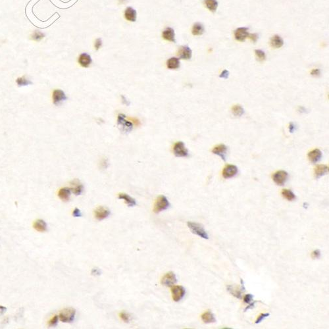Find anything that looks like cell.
<instances>
[{
  "label": "cell",
  "mask_w": 329,
  "mask_h": 329,
  "mask_svg": "<svg viewBox=\"0 0 329 329\" xmlns=\"http://www.w3.org/2000/svg\"><path fill=\"white\" fill-rule=\"evenodd\" d=\"M117 126L123 133L127 134L133 129V123L126 119L124 114H119L117 118Z\"/></svg>",
  "instance_id": "obj_1"
},
{
  "label": "cell",
  "mask_w": 329,
  "mask_h": 329,
  "mask_svg": "<svg viewBox=\"0 0 329 329\" xmlns=\"http://www.w3.org/2000/svg\"><path fill=\"white\" fill-rule=\"evenodd\" d=\"M187 225L193 234H195V235L199 236L202 238L209 239V236L204 229L203 225L194 222H188Z\"/></svg>",
  "instance_id": "obj_2"
},
{
  "label": "cell",
  "mask_w": 329,
  "mask_h": 329,
  "mask_svg": "<svg viewBox=\"0 0 329 329\" xmlns=\"http://www.w3.org/2000/svg\"><path fill=\"white\" fill-rule=\"evenodd\" d=\"M169 202L167 198L164 195H160L154 204V212L155 213H159L164 210H167L169 207Z\"/></svg>",
  "instance_id": "obj_3"
},
{
  "label": "cell",
  "mask_w": 329,
  "mask_h": 329,
  "mask_svg": "<svg viewBox=\"0 0 329 329\" xmlns=\"http://www.w3.org/2000/svg\"><path fill=\"white\" fill-rule=\"evenodd\" d=\"M76 310L73 308H65L60 312L59 318L63 322H71L74 321Z\"/></svg>",
  "instance_id": "obj_4"
},
{
  "label": "cell",
  "mask_w": 329,
  "mask_h": 329,
  "mask_svg": "<svg viewBox=\"0 0 329 329\" xmlns=\"http://www.w3.org/2000/svg\"><path fill=\"white\" fill-rule=\"evenodd\" d=\"M240 281H241V287H237L234 285H228L226 287L228 292L238 299L242 298V294L245 291L243 280L241 279Z\"/></svg>",
  "instance_id": "obj_5"
},
{
  "label": "cell",
  "mask_w": 329,
  "mask_h": 329,
  "mask_svg": "<svg viewBox=\"0 0 329 329\" xmlns=\"http://www.w3.org/2000/svg\"><path fill=\"white\" fill-rule=\"evenodd\" d=\"M173 152L176 157H185L188 156V151L182 142H176L173 147Z\"/></svg>",
  "instance_id": "obj_6"
},
{
  "label": "cell",
  "mask_w": 329,
  "mask_h": 329,
  "mask_svg": "<svg viewBox=\"0 0 329 329\" xmlns=\"http://www.w3.org/2000/svg\"><path fill=\"white\" fill-rule=\"evenodd\" d=\"M185 289L182 286H174L171 288L173 299L175 301H180L185 295Z\"/></svg>",
  "instance_id": "obj_7"
},
{
  "label": "cell",
  "mask_w": 329,
  "mask_h": 329,
  "mask_svg": "<svg viewBox=\"0 0 329 329\" xmlns=\"http://www.w3.org/2000/svg\"><path fill=\"white\" fill-rule=\"evenodd\" d=\"M176 282V276L172 272H169V273L164 275L161 279V284L167 287L173 286Z\"/></svg>",
  "instance_id": "obj_8"
},
{
  "label": "cell",
  "mask_w": 329,
  "mask_h": 329,
  "mask_svg": "<svg viewBox=\"0 0 329 329\" xmlns=\"http://www.w3.org/2000/svg\"><path fill=\"white\" fill-rule=\"evenodd\" d=\"M288 174L284 170H279L273 175V180L277 185L282 186L288 179Z\"/></svg>",
  "instance_id": "obj_9"
},
{
  "label": "cell",
  "mask_w": 329,
  "mask_h": 329,
  "mask_svg": "<svg viewBox=\"0 0 329 329\" xmlns=\"http://www.w3.org/2000/svg\"><path fill=\"white\" fill-rule=\"evenodd\" d=\"M110 213L111 212L108 209L103 206H99L97 207L94 211L95 217L98 220H102L106 219L107 217H108Z\"/></svg>",
  "instance_id": "obj_10"
},
{
  "label": "cell",
  "mask_w": 329,
  "mask_h": 329,
  "mask_svg": "<svg viewBox=\"0 0 329 329\" xmlns=\"http://www.w3.org/2000/svg\"><path fill=\"white\" fill-rule=\"evenodd\" d=\"M177 55H178L180 59L188 60L191 59L192 55V49L190 48L188 46H180L177 52Z\"/></svg>",
  "instance_id": "obj_11"
},
{
  "label": "cell",
  "mask_w": 329,
  "mask_h": 329,
  "mask_svg": "<svg viewBox=\"0 0 329 329\" xmlns=\"http://www.w3.org/2000/svg\"><path fill=\"white\" fill-rule=\"evenodd\" d=\"M238 168L233 164H228L223 170V176L225 179H230L236 175Z\"/></svg>",
  "instance_id": "obj_12"
},
{
  "label": "cell",
  "mask_w": 329,
  "mask_h": 329,
  "mask_svg": "<svg viewBox=\"0 0 329 329\" xmlns=\"http://www.w3.org/2000/svg\"><path fill=\"white\" fill-rule=\"evenodd\" d=\"M248 28L240 27L235 31V39L240 42H244L248 37Z\"/></svg>",
  "instance_id": "obj_13"
},
{
  "label": "cell",
  "mask_w": 329,
  "mask_h": 329,
  "mask_svg": "<svg viewBox=\"0 0 329 329\" xmlns=\"http://www.w3.org/2000/svg\"><path fill=\"white\" fill-rule=\"evenodd\" d=\"M67 97L64 92L61 90H55L53 93V102L55 105H59L63 101L66 100Z\"/></svg>",
  "instance_id": "obj_14"
},
{
  "label": "cell",
  "mask_w": 329,
  "mask_h": 329,
  "mask_svg": "<svg viewBox=\"0 0 329 329\" xmlns=\"http://www.w3.org/2000/svg\"><path fill=\"white\" fill-rule=\"evenodd\" d=\"M227 151V148L224 144H220L215 147L213 150L212 153L220 156L224 161H226V155Z\"/></svg>",
  "instance_id": "obj_15"
},
{
  "label": "cell",
  "mask_w": 329,
  "mask_h": 329,
  "mask_svg": "<svg viewBox=\"0 0 329 329\" xmlns=\"http://www.w3.org/2000/svg\"><path fill=\"white\" fill-rule=\"evenodd\" d=\"M162 36L163 39L167 41H170L175 43V30L172 28H167L164 29L162 33Z\"/></svg>",
  "instance_id": "obj_16"
},
{
  "label": "cell",
  "mask_w": 329,
  "mask_h": 329,
  "mask_svg": "<svg viewBox=\"0 0 329 329\" xmlns=\"http://www.w3.org/2000/svg\"><path fill=\"white\" fill-rule=\"evenodd\" d=\"M71 184L73 186V187L71 188V192H73L75 195H80L84 189L83 185L81 184L80 182L77 179H74V180L71 182Z\"/></svg>",
  "instance_id": "obj_17"
},
{
  "label": "cell",
  "mask_w": 329,
  "mask_h": 329,
  "mask_svg": "<svg viewBox=\"0 0 329 329\" xmlns=\"http://www.w3.org/2000/svg\"><path fill=\"white\" fill-rule=\"evenodd\" d=\"M307 157L309 161H311L312 163H317L321 159L322 152L319 149H315L311 151H310L307 155Z\"/></svg>",
  "instance_id": "obj_18"
},
{
  "label": "cell",
  "mask_w": 329,
  "mask_h": 329,
  "mask_svg": "<svg viewBox=\"0 0 329 329\" xmlns=\"http://www.w3.org/2000/svg\"><path fill=\"white\" fill-rule=\"evenodd\" d=\"M79 64L83 67H88L92 63V58L90 55L86 53H82L78 58Z\"/></svg>",
  "instance_id": "obj_19"
},
{
  "label": "cell",
  "mask_w": 329,
  "mask_h": 329,
  "mask_svg": "<svg viewBox=\"0 0 329 329\" xmlns=\"http://www.w3.org/2000/svg\"><path fill=\"white\" fill-rule=\"evenodd\" d=\"M328 173V167L325 164H319L315 169V175L316 179L325 175Z\"/></svg>",
  "instance_id": "obj_20"
},
{
  "label": "cell",
  "mask_w": 329,
  "mask_h": 329,
  "mask_svg": "<svg viewBox=\"0 0 329 329\" xmlns=\"http://www.w3.org/2000/svg\"><path fill=\"white\" fill-rule=\"evenodd\" d=\"M124 17L126 20L131 22H135L136 20V11L130 7L127 8L124 11Z\"/></svg>",
  "instance_id": "obj_21"
},
{
  "label": "cell",
  "mask_w": 329,
  "mask_h": 329,
  "mask_svg": "<svg viewBox=\"0 0 329 329\" xmlns=\"http://www.w3.org/2000/svg\"><path fill=\"white\" fill-rule=\"evenodd\" d=\"M71 193V188H63L59 190L58 192L59 198L64 201H67L70 198V195Z\"/></svg>",
  "instance_id": "obj_22"
},
{
  "label": "cell",
  "mask_w": 329,
  "mask_h": 329,
  "mask_svg": "<svg viewBox=\"0 0 329 329\" xmlns=\"http://www.w3.org/2000/svg\"><path fill=\"white\" fill-rule=\"evenodd\" d=\"M270 43L271 46L274 48H280L283 46L284 41L280 36L275 35L271 38Z\"/></svg>",
  "instance_id": "obj_23"
},
{
  "label": "cell",
  "mask_w": 329,
  "mask_h": 329,
  "mask_svg": "<svg viewBox=\"0 0 329 329\" xmlns=\"http://www.w3.org/2000/svg\"><path fill=\"white\" fill-rule=\"evenodd\" d=\"M119 199L120 200H123L125 203L128 205L129 207H133L136 205V200L132 198V197L126 194H119Z\"/></svg>",
  "instance_id": "obj_24"
},
{
  "label": "cell",
  "mask_w": 329,
  "mask_h": 329,
  "mask_svg": "<svg viewBox=\"0 0 329 329\" xmlns=\"http://www.w3.org/2000/svg\"><path fill=\"white\" fill-rule=\"evenodd\" d=\"M34 229L38 232H45L47 230V224L43 220L38 219L33 224Z\"/></svg>",
  "instance_id": "obj_25"
},
{
  "label": "cell",
  "mask_w": 329,
  "mask_h": 329,
  "mask_svg": "<svg viewBox=\"0 0 329 329\" xmlns=\"http://www.w3.org/2000/svg\"><path fill=\"white\" fill-rule=\"evenodd\" d=\"M201 320L205 323H213L216 321L213 313L211 311H207L201 315Z\"/></svg>",
  "instance_id": "obj_26"
},
{
  "label": "cell",
  "mask_w": 329,
  "mask_h": 329,
  "mask_svg": "<svg viewBox=\"0 0 329 329\" xmlns=\"http://www.w3.org/2000/svg\"><path fill=\"white\" fill-rule=\"evenodd\" d=\"M204 32H205L204 27L201 24L197 23L194 24V26L192 27V33L193 35L200 36V35L203 34L204 33Z\"/></svg>",
  "instance_id": "obj_27"
},
{
  "label": "cell",
  "mask_w": 329,
  "mask_h": 329,
  "mask_svg": "<svg viewBox=\"0 0 329 329\" xmlns=\"http://www.w3.org/2000/svg\"><path fill=\"white\" fill-rule=\"evenodd\" d=\"M167 66L169 69H176L180 67V61L179 58H171L167 61Z\"/></svg>",
  "instance_id": "obj_28"
},
{
  "label": "cell",
  "mask_w": 329,
  "mask_h": 329,
  "mask_svg": "<svg viewBox=\"0 0 329 329\" xmlns=\"http://www.w3.org/2000/svg\"><path fill=\"white\" fill-rule=\"evenodd\" d=\"M205 3L209 10L211 12L216 11L218 7V2L217 0H205Z\"/></svg>",
  "instance_id": "obj_29"
},
{
  "label": "cell",
  "mask_w": 329,
  "mask_h": 329,
  "mask_svg": "<svg viewBox=\"0 0 329 329\" xmlns=\"http://www.w3.org/2000/svg\"><path fill=\"white\" fill-rule=\"evenodd\" d=\"M282 195L284 198H286L288 201H293L296 199L295 194L289 190L284 189L282 191Z\"/></svg>",
  "instance_id": "obj_30"
},
{
  "label": "cell",
  "mask_w": 329,
  "mask_h": 329,
  "mask_svg": "<svg viewBox=\"0 0 329 329\" xmlns=\"http://www.w3.org/2000/svg\"><path fill=\"white\" fill-rule=\"evenodd\" d=\"M232 111L233 115L236 117L242 116L244 113V109H243V107L242 106H240V105H236L235 106H233V107L232 108Z\"/></svg>",
  "instance_id": "obj_31"
},
{
  "label": "cell",
  "mask_w": 329,
  "mask_h": 329,
  "mask_svg": "<svg viewBox=\"0 0 329 329\" xmlns=\"http://www.w3.org/2000/svg\"><path fill=\"white\" fill-rule=\"evenodd\" d=\"M43 38H44V34L39 30L34 31L31 36V39L36 42H40Z\"/></svg>",
  "instance_id": "obj_32"
},
{
  "label": "cell",
  "mask_w": 329,
  "mask_h": 329,
  "mask_svg": "<svg viewBox=\"0 0 329 329\" xmlns=\"http://www.w3.org/2000/svg\"><path fill=\"white\" fill-rule=\"evenodd\" d=\"M16 82L18 86H24L33 84V82L30 81L28 79H27L24 77L18 78Z\"/></svg>",
  "instance_id": "obj_33"
},
{
  "label": "cell",
  "mask_w": 329,
  "mask_h": 329,
  "mask_svg": "<svg viewBox=\"0 0 329 329\" xmlns=\"http://www.w3.org/2000/svg\"><path fill=\"white\" fill-rule=\"evenodd\" d=\"M255 53L259 61H263L265 60V59H266V55H265V52H263L261 49L255 50Z\"/></svg>",
  "instance_id": "obj_34"
},
{
  "label": "cell",
  "mask_w": 329,
  "mask_h": 329,
  "mask_svg": "<svg viewBox=\"0 0 329 329\" xmlns=\"http://www.w3.org/2000/svg\"><path fill=\"white\" fill-rule=\"evenodd\" d=\"M120 317L125 322H129L130 320V315L126 312H122L120 313Z\"/></svg>",
  "instance_id": "obj_35"
},
{
  "label": "cell",
  "mask_w": 329,
  "mask_h": 329,
  "mask_svg": "<svg viewBox=\"0 0 329 329\" xmlns=\"http://www.w3.org/2000/svg\"><path fill=\"white\" fill-rule=\"evenodd\" d=\"M58 320H59V316L55 315L54 317L49 321L48 325L49 326H56L57 324H58Z\"/></svg>",
  "instance_id": "obj_36"
},
{
  "label": "cell",
  "mask_w": 329,
  "mask_h": 329,
  "mask_svg": "<svg viewBox=\"0 0 329 329\" xmlns=\"http://www.w3.org/2000/svg\"><path fill=\"white\" fill-rule=\"evenodd\" d=\"M269 313H262V314H261L259 316L258 318L257 319V320L256 321V324L260 323L261 321H263L266 317H269Z\"/></svg>",
  "instance_id": "obj_37"
},
{
  "label": "cell",
  "mask_w": 329,
  "mask_h": 329,
  "mask_svg": "<svg viewBox=\"0 0 329 329\" xmlns=\"http://www.w3.org/2000/svg\"><path fill=\"white\" fill-rule=\"evenodd\" d=\"M253 298H254V296L251 294H248L244 296V301L246 303H250L251 301L253 300Z\"/></svg>",
  "instance_id": "obj_38"
},
{
  "label": "cell",
  "mask_w": 329,
  "mask_h": 329,
  "mask_svg": "<svg viewBox=\"0 0 329 329\" xmlns=\"http://www.w3.org/2000/svg\"><path fill=\"white\" fill-rule=\"evenodd\" d=\"M248 38H249L252 42H254V43H256L257 41V40H258V35L257 34H256V33H254V34H249Z\"/></svg>",
  "instance_id": "obj_39"
},
{
  "label": "cell",
  "mask_w": 329,
  "mask_h": 329,
  "mask_svg": "<svg viewBox=\"0 0 329 329\" xmlns=\"http://www.w3.org/2000/svg\"><path fill=\"white\" fill-rule=\"evenodd\" d=\"M73 216L75 217H81L82 216V213H81V211L79 210V209L75 208L74 210H73Z\"/></svg>",
  "instance_id": "obj_40"
},
{
  "label": "cell",
  "mask_w": 329,
  "mask_h": 329,
  "mask_svg": "<svg viewBox=\"0 0 329 329\" xmlns=\"http://www.w3.org/2000/svg\"><path fill=\"white\" fill-rule=\"evenodd\" d=\"M229 71H227V70H224L222 73H221V74H220L219 77H220V78H222L226 79V78H229Z\"/></svg>",
  "instance_id": "obj_41"
},
{
  "label": "cell",
  "mask_w": 329,
  "mask_h": 329,
  "mask_svg": "<svg viewBox=\"0 0 329 329\" xmlns=\"http://www.w3.org/2000/svg\"><path fill=\"white\" fill-rule=\"evenodd\" d=\"M321 256V252L319 250H315L312 252L311 254V257L313 259H317V258H319Z\"/></svg>",
  "instance_id": "obj_42"
},
{
  "label": "cell",
  "mask_w": 329,
  "mask_h": 329,
  "mask_svg": "<svg viewBox=\"0 0 329 329\" xmlns=\"http://www.w3.org/2000/svg\"><path fill=\"white\" fill-rule=\"evenodd\" d=\"M102 40L98 38L96 40V42H95V48H96V50H98L101 47H102Z\"/></svg>",
  "instance_id": "obj_43"
},
{
  "label": "cell",
  "mask_w": 329,
  "mask_h": 329,
  "mask_svg": "<svg viewBox=\"0 0 329 329\" xmlns=\"http://www.w3.org/2000/svg\"><path fill=\"white\" fill-rule=\"evenodd\" d=\"M320 74H321V71L318 68L313 69V70H312V71L311 72V74L312 76H314V77H318V76L320 75Z\"/></svg>",
  "instance_id": "obj_44"
},
{
  "label": "cell",
  "mask_w": 329,
  "mask_h": 329,
  "mask_svg": "<svg viewBox=\"0 0 329 329\" xmlns=\"http://www.w3.org/2000/svg\"><path fill=\"white\" fill-rule=\"evenodd\" d=\"M121 99H122V102L123 104L126 105H129L130 104V102H129V101L126 99V98L123 96V95H122L121 96Z\"/></svg>",
  "instance_id": "obj_45"
},
{
  "label": "cell",
  "mask_w": 329,
  "mask_h": 329,
  "mask_svg": "<svg viewBox=\"0 0 329 329\" xmlns=\"http://www.w3.org/2000/svg\"><path fill=\"white\" fill-rule=\"evenodd\" d=\"M92 274L93 275H101V271L98 268H94L92 270Z\"/></svg>",
  "instance_id": "obj_46"
},
{
  "label": "cell",
  "mask_w": 329,
  "mask_h": 329,
  "mask_svg": "<svg viewBox=\"0 0 329 329\" xmlns=\"http://www.w3.org/2000/svg\"><path fill=\"white\" fill-rule=\"evenodd\" d=\"M107 165H108V163H107V159H103L102 162H101V166L104 169H106L107 167Z\"/></svg>",
  "instance_id": "obj_47"
},
{
  "label": "cell",
  "mask_w": 329,
  "mask_h": 329,
  "mask_svg": "<svg viewBox=\"0 0 329 329\" xmlns=\"http://www.w3.org/2000/svg\"><path fill=\"white\" fill-rule=\"evenodd\" d=\"M256 302H257V301H254V302H253V303H250V304L249 306H247V307H246L245 308V309H244V311H247V310H248V309H252L253 307H254V306H255V304H256Z\"/></svg>",
  "instance_id": "obj_48"
},
{
  "label": "cell",
  "mask_w": 329,
  "mask_h": 329,
  "mask_svg": "<svg viewBox=\"0 0 329 329\" xmlns=\"http://www.w3.org/2000/svg\"><path fill=\"white\" fill-rule=\"evenodd\" d=\"M294 129H295V125L294 124V123H291L290 124V126H289V130H290V132H292H292H293L294 130Z\"/></svg>",
  "instance_id": "obj_49"
},
{
  "label": "cell",
  "mask_w": 329,
  "mask_h": 329,
  "mask_svg": "<svg viewBox=\"0 0 329 329\" xmlns=\"http://www.w3.org/2000/svg\"><path fill=\"white\" fill-rule=\"evenodd\" d=\"M6 310H7V308L3 307V306H0V315L5 313V311H6Z\"/></svg>",
  "instance_id": "obj_50"
}]
</instances>
